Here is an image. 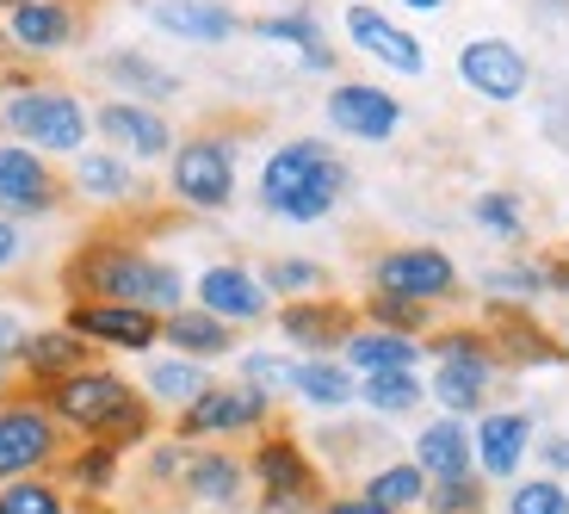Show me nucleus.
<instances>
[{
  "label": "nucleus",
  "mask_w": 569,
  "mask_h": 514,
  "mask_svg": "<svg viewBox=\"0 0 569 514\" xmlns=\"http://www.w3.org/2000/svg\"><path fill=\"white\" fill-rule=\"evenodd\" d=\"M62 279H69V291H81V304H130V310H149V316L186 310L180 267L142 255V248H124V243H87Z\"/></svg>",
  "instance_id": "f257e3e1"
},
{
  "label": "nucleus",
  "mask_w": 569,
  "mask_h": 514,
  "mask_svg": "<svg viewBox=\"0 0 569 514\" xmlns=\"http://www.w3.org/2000/svg\"><path fill=\"white\" fill-rule=\"evenodd\" d=\"M347 186H353L347 161L328 144H316V137H291V144H279L260 161V205L272 217H284V224H316V217H328L347 199Z\"/></svg>",
  "instance_id": "f03ea898"
},
{
  "label": "nucleus",
  "mask_w": 569,
  "mask_h": 514,
  "mask_svg": "<svg viewBox=\"0 0 569 514\" xmlns=\"http://www.w3.org/2000/svg\"><path fill=\"white\" fill-rule=\"evenodd\" d=\"M50 415L69 422V428H81V434H93V441H112L118 453L149 434V403H142V391H130L106 366H81L69 378H57L50 385Z\"/></svg>",
  "instance_id": "7ed1b4c3"
},
{
  "label": "nucleus",
  "mask_w": 569,
  "mask_h": 514,
  "mask_svg": "<svg viewBox=\"0 0 569 514\" xmlns=\"http://www.w3.org/2000/svg\"><path fill=\"white\" fill-rule=\"evenodd\" d=\"M0 125L13 130L26 149H38V156H81L93 112L74 100L69 87H19L13 100L0 106Z\"/></svg>",
  "instance_id": "20e7f679"
},
{
  "label": "nucleus",
  "mask_w": 569,
  "mask_h": 514,
  "mask_svg": "<svg viewBox=\"0 0 569 514\" xmlns=\"http://www.w3.org/2000/svg\"><path fill=\"white\" fill-rule=\"evenodd\" d=\"M496 347L483 342L477 329H452L433 342V385H427V397L440 403L446 415H477L489 403V385H496Z\"/></svg>",
  "instance_id": "39448f33"
},
{
  "label": "nucleus",
  "mask_w": 569,
  "mask_h": 514,
  "mask_svg": "<svg viewBox=\"0 0 569 514\" xmlns=\"http://www.w3.org/2000/svg\"><path fill=\"white\" fill-rule=\"evenodd\" d=\"M248 472H254L260 496H267V514H310L322 502V472H316V458L291 434L260 441L254 458H248Z\"/></svg>",
  "instance_id": "423d86ee"
},
{
  "label": "nucleus",
  "mask_w": 569,
  "mask_h": 514,
  "mask_svg": "<svg viewBox=\"0 0 569 514\" xmlns=\"http://www.w3.org/2000/svg\"><path fill=\"white\" fill-rule=\"evenodd\" d=\"M168 186H173V199L192 205V211H223V205L236 199V144H229V137L173 144Z\"/></svg>",
  "instance_id": "0eeeda50"
},
{
  "label": "nucleus",
  "mask_w": 569,
  "mask_h": 514,
  "mask_svg": "<svg viewBox=\"0 0 569 514\" xmlns=\"http://www.w3.org/2000/svg\"><path fill=\"white\" fill-rule=\"evenodd\" d=\"M371 291L385 298H409V304H440L458 291V267L446 248H427V243H409V248H390L378 255L371 267Z\"/></svg>",
  "instance_id": "6e6552de"
},
{
  "label": "nucleus",
  "mask_w": 569,
  "mask_h": 514,
  "mask_svg": "<svg viewBox=\"0 0 569 514\" xmlns=\"http://www.w3.org/2000/svg\"><path fill=\"white\" fill-rule=\"evenodd\" d=\"M458 81L489 106H513L532 81V62L520 57V43H508V38H470L465 50H458Z\"/></svg>",
  "instance_id": "1a4fd4ad"
},
{
  "label": "nucleus",
  "mask_w": 569,
  "mask_h": 514,
  "mask_svg": "<svg viewBox=\"0 0 569 514\" xmlns=\"http://www.w3.org/2000/svg\"><path fill=\"white\" fill-rule=\"evenodd\" d=\"M57 458V415L43 403H0V484H19Z\"/></svg>",
  "instance_id": "9d476101"
},
{
  "label": "nucleus",
  "mask_w": 569,
  "mask_h": 514,
  "mask_svg": "<svg viewBox=\"0 0 569 514\" xmlns=\"http://www.w3.org/2000/svg\"><path fill=\"white\" fill-rule=\"evenodd\" d=\"M272 422V397L254 385H211L192 409H180V441H211V434H248Z\"/></svg>",
  "instance_id": "9b49d317"
},
{
  "label": "nucleus",
  "mask_w": 569,
  "mask_h": 514,
  "mask_svg": "<svg viewBox=\"0 0 569 514\" xmlns=\"http://www.w3.org/2000/svg\"><path fill=\"white\" fill-rule=\"evenodd\" d=\"M328 125L341 137H353V144H390L402 130V106H397V93H385L371 81H341L328 93Z\"/></svg>",
  "instance_id": "f8f14e48"
},
{
  "label": "nucleus",
  "mask_w": 569,
  "mask_h": 514,
  "mask_svg": "<svg viewBox=\"0 0 569 514\" xmlns=\"http://www.w3.org/2000/svg\"><path fill=\"white\" fill-rule=\"evenodd\" d=\"M57 199H62V186H57V174L43 168L38 149L0 144V217H7V224H13V217L57 211Z\"/></svg>",
  "instance_id": "ddd939ff"
},
{
  "label": "nucleus",
  "mask_w": 569,
  "mask_h": 514,
  "mask_svg": "<svg viewBox=\"0 0 569 514\" xmlns=\"http://www.w3.org/2000/svg\"><path fill=\"white\" fill-rule=\"evenodd\" d=\"M93 125H100V137L112 144V156H124V161H161V156H173V130H168V118H161L156 106L106 100L100 112H93Z\"/></svg>",
  "instance_id": "4468645a"
},
{
  "label": "nucleus",
  "mask_w": 569,
  "mask_h": 514,
  "mask_svg": "<svg viewBox=\"0 0 569 514\" xmlns=\"http://www.w3.org/2000/svg\"><path fill=\"white\" fill-rule=\"evenodd\" d=\"M69 329L81 335V342L118 347V354H149V347L161 342V316L130 310V304H74Z\"/></svg>",
  "instance_id": "2eb2a0df"
},
{
  "label": "nucleus",
  "mask_w": 569,
  "mask_h": 514,
  "mask_svg": "<svg viewBox=\"0 0 569 514\" xmlns=\"http://www.w3.org/2000/svg\"><path fill=\"white\" fill-rule=\"evenodd\" d=\"M347 43H353L359 57L385 62L397 75H421L427 69V50L415 31H402L397 19H385L378 7H347Z\"/></svg>",
  "instance_id": "dca6fc26"
},
{
  "label": "nucleus",
  "mask_w": 569,
  "mask_h": 514,
  "mask_svg": "<svg viewBox=\"0 0 569 514\" xmlns=\"http://www.w3.org/2000/svg\"><path fill=\"white\" fill-rule=\"evenodd\" d=\"M199 310H211L217 323H260L272 310V291L260 286V273L217 260V267L199 273Z\"/></svg>",
  "instance_id": "f3484780"
},
{
  "label": "nucleus",
  "mask_w": 569,
  "mask_h": 514,
  "mask_svg": "<svg viewBox=\"0 0 569 514\" xmlns=\"http://www.w3.org/2000/svg\"><path fill=\"white\" fill-rule=\"evenodd\" d=\"M7 38L26 57H62L81 38V13H74V0H26L7 13Z\"/></svg>",
  "instance_id": "a211bd4d"
},
{
  "label": "nucleus",
  "mask_w": 569,
  "mask_h": 514,
  "mask_svg": "<svg viewBox=\"0 0 569 514\" xmlns=\"http://www.w3.org/2000/svg\"><path fill=\"white\" fill-rule=\"evenodd\" d=\"M470 441H477V472L496 477V484H513V472H520V458H527V446H532V415L489 409L483 422L470 428Z\"/></svg>",
  "instance_id": "6ab92c4d"
},
{
  "label": "nucleus",
  "mask_w": 569,
  "mask_h": 514,
  "mask_svg": "<svg viewBox=\"0 0 569 514\" xmlns=\"http://www.w3.org/2000/svg\"><path fill=\"white\" fill-rule=\"evenodd\" d=\"M149 19L180 43H229L242 31V13L223 0H149Z\"/></svg>",
  "instance_id": "aec40b11"
},
{
  "label": "nucleus",
  "mask_w": 569,
  "mask_h": 514,
  "mask_svg": "<svg viewBox=\"0 0 569 514\" xmlns=\"http://www.w3.org/2000/svg\"><path fill=\"white\" fill-rule=\"evenodd\" d=\"M279 329L298 347H310L316 359H328V347H347V335H353V310L341 298H298L279 310Z\"/></svg>",
  "instance_id": "412c9836"
},
{
  "label": "nucleus",
  "mask_w": 569,
  "mask_h": 514,
  "mask_svg": "<svg viewBox=\"0 0 569 514\" xmlns=\"http://www.w3.org/2000/svg\"><path fill=\"white\" fill-rule=\"evenodd\" d=\"M180 490L199 502V508H236V502H242V490H248V465L236 453H217V446H204V453L192 446Z\"/></svg>",
  "instance_id": "4be33fe9"
},
{
  "label": "nucleus",
  "mask_w": 569,
  "mask_h": 514,
  "mask_svg": "<svg viewBox=\"0 0 569 514\" xmlns=\"http://www.w3.org/2000/svg\"><path fill=\"white\" fill-rule=\"evenodd\" d=\"M415 465H421L433 484H446V477H470V465H477V441H470V428L458 422V415H440V422H427V428L415 434Z\"/></svg>",
  "instance_id": "5701e85b"
},
{
  "label": "nucleus",
  "mask_w": 569,
  "mask_h": 514,
  "mask_svg": "<svg viewBox=\"0 0 569 514\" xmlns=\"http://www.w3.org/2000/svg\"><path fill=\"white\" fill-rule=\"evenodd\" d=\"M496 359H508V366H557V359H569L563 342H551V335L532 323L527 310H508V304H496Z\"/></svg>",
  "instance_id": "b1692460"
},
{
  "label": "nucleus",
  "mask_w": 569,
  "mask_h": 514,
  "mask_svg": "<svg viewBox=\"0 0 569 514\" xmlns=\"http://www.w3.org/2000/svg\"><path fill=\"white\" fill-rule=\"evenodd\" d=\"M341 366L371 378V372H415L421 366V342L415 335H390V329H353L341 347Z\"/></svg>",
  "instance_id": "393cba45"
},
{
  "label": "nucleus",
  "mask_w": 569,
  "mask_h": 514,
  "mask_svg": "<svg viewBox=\"0 0 569 514\" xmlns=\"http://www.w3.org/2000/svg\"><path fill=\"white\" fill-rule=\"evenodd\" d=\"M161 342L168 347H180V359H223V354H236V335H229V323H217L211 310H173V316H161Z\"/></svg>",
  "instance_id": "a878e982"
},
{
  "label": "nucleus",
  "mask_w": 569,
  "mask_h": 514,
  "mask_svg": "<svg viewBox=\"0 0 569 514\" xmlns=\"http://www.w3.org/2000/svg\"><path fill=\"white\" fill-rule=\"evenodd\" d=\"M100 75L118 87V93H137V106H161L180 93V75L161 69V62H149L142 50H112V57L100 62Z\"/></svg>",
  "instance_id": "bb28decb"
},
{
  "label": "nucleus",
  "mask_w": 569,
  "mask_h": 514,
  "mask_svg": "<svg viewBox=\"0 0 569 514\" xmlns=\"http://www.w3.org/2000/svg\"><path fill=\"white\" fill-rule=\"evenodd\" d=\"M19 366H26L38 385H57V378H69V372L87 366V342L74 329H31L26 347H19Z\"/></svg>",
  "instance_id": "cd10ccee"
},
{
  "label": "nucleus",
  "mask_w": 569,
  "mask_h": 514,
  "mask_svg": "<svg viewBox=\"0 0 569 514\" xmlns=\"http://www.w3.org/2000/svg\"><path fill=\"white\" fill-rule=\"evenodd\" d=\"M254 31H260L267 43H291L303 69H322V75L335 69V50H328V38H322V26H316L310 7H291V13H267V19H254Z\"/></svg>",
  "instance_id": "c85d7f7f"
},
{
  "label": "nucleus",
  "mask_w": 569,
  "mask_h": 514,
  "mask_svg": "<svg viewBox=\"0 0 569 514\" xmlns=\"http://www.w3.org/2000/svg\"><path fill=\"white\" fill-rule=\"evenodd\" d=\"M74 186H81L93 205H124L130 192H137V174H130V161L112 156V149H81V156H74Z\"/></svg>",
  "instance_id": "c756f323"
},
{
  "label": "nucleus",
  "mask_w": 569,
  "mask_h": 514,
  "mask_svg": "<svg viewBox=\"0 0 569 514\" xmlns=\"http://www.w3.org/2000/svg\"><path fill=\"white\" fill-rule=\"evenodd\" d=\"M291 397H303L310 409H347V403L359 397V378L341 366V359H298Z\"/></svg>",
  "instance_id": "7c9ffc66"
},
{
  "label": "nucleus",
  "mask_w": 569,
  "mask_h": 514,
  "mask_svg": "<svg viewBox=\"0 0 569 514\" xmlns=\"http://www.w3.org/2000/svg\"><path fill=\"white\" fill-rule=\"evenodd\" d=\"M149 403H168V409H192V403L211 391L199 359H149V378H142Z\"/></svg>",
  "instance_id": "2f4dec72"
},
{
  "label": "nucleus",
  "mask_w": 569,
  "mask_h": 514,
  "mask_svg": "<svg viewBox=\"0 0 569 514\" xmlns=\"http://www.w3.org/2000/svg\"><path fill=\"white\" fill-rule=\"evenodd\" d=\"M359 496H371L378 508H390V514H409V508H421V502H427V472L415 465V458L378 465V472L366 477V490H359Z\"/></svg>",
  "instance_id": "473e14b6"
},
{
  "label": "nucleus",
  "mask_w": 569,
  "mask_h": 514,
  "mask_svg": "<svg viewBox=\"0 0 569 514\" xmlns=\"http://www.w3.org/2000/svg\"><path fill=\"white\" fill-rule=\"evenodd\" d=\"M421 397H427L421 372H371V378H359V403L378 415H409Z\"/></svg>",
  "instance_id": "72a5a7b5"
},
{
  "label": "nucleus",
  "mask_w": 569,
  "mask_h": 514,
  "mask_svg": "<svg viewBox=\"0 0 569 514\" xmlns=\"http://www.w3.org/2000/svg\"><path fill=\"white\" fill-rule=\"evenodd\" d=\"M260 286H267V291H291V304H298V298H322V291H328V273L316 267V260L279 255V260H267Z\"/></svg>",
  "instance_id": "f704fd0d"
},
{
  "label": "nucleus",
  "mask_w": 569,
  "mask_h": 514,
  "mask_svg": "<svg viewBox=\"0 0 569 514\" xmlns=\"http://www.w3.org/2000/svg\"><path fill=\"white\" fill-rule=\"evenodd\" d=\"M483 291L496 304H513V310H520V304H532L539 291H551V279H545V267H489Z\"/></svg>",
  "instance_id": "c9c22d12"
},
{
  "label": "nucleus",
  "mask_w": 569,
  "mask_h": 514,
  "mask_svg": "<svg viewBox=\"0 0 569 514\" xmlns=\"http://www.w3.org/2000/svg\"><path fill=\"white\" fill-rule=\"evenodd\" d=\"M483 502H489V490H483V477L470 472V477L427 484V502H421V508H427V514H483Z\"/></svg>",
  "instance_id": "e433bc0d"
},
{
  "label": "nucleus",
  "mask_w": 569,
  "mask_h": 514,
  "mask_svg": "<svg viewBox=\"0 0 569 514\" xmlns=\"http://www.w3.org/2000/svg\"><path fill=\"white\" fill-rule=\"evenodd\" d=\"M0 514H69V502L43 477H19V484H0Z\"/></svg>",
  "instance_id": "4c0bfd02"
},
{
  "label": "nucleus",
  "mask_w": 569,
  "mask_h": 514,
  "mask_svg": "<svg viewBox=\"0 0 569 514\" xmlns=\"http://www.w3.org/2000/svg\"><path fill=\"white\" fill-rule=\"evenodd\" d=\"M508 514H569V490L557 477H520L508 490Z\"/></svg>",
  "instance_id": "58836bf2"
},
{
  "label": "nucleus",
  "mask_w": 569,
  "mask_h": 514,
  "mask_svg": "<svg viewBox=\"0 0 569 514\" xmlns=\"http://www.w3.org/2000/svg\"><path fill=\"white\" fill-rule=\"evenodd\" d=\"M470 217L483 229H496L501 243H520V236H527V217H520V199H513V192H477Z\"/></svg>",
  "instance_id": "ea45409f"
},
{
  "label": "nucleus",
  "mask_w": 569,
  "mask_h": 514,
  "mask_svg": "<svg viewBox=\"0 0 569 514\" xmlns=\"http://www.w3.org/2000/svg\"><path fill=\"white\" fill-rule=\"evenodd\" d=\"M112 477H118V446H112V441H93V446H87V453L69 465V484H74V490H93V496H100V490H112Z\"/></svg>",
  "instance_id": "a19ab883"
},
{
  "label": "nucleus",
  "mask_w": 569,
  "mask_h": 514,
  "mask_svg": "<svg viewBox=\"0 0 569 514\" xmlns=\"http://www.w3.org/2000/svg\"><path fill=\"white\" fill-rule=\"evenodd\" d=\"M242 385L279 397V391L298 385V359H284V354H248V359H242Z\"/></svg>",
  "instance_id": "79ce46f5"
},
{
  "label": "nucleus",
  "mask_w": 569,
  "mask_h": 514,
  "mask_svg": "<svg viewBox=\"0 0 569 514\" xmlns=\"http://www.w3.org/2000/svg\"><path fill=\"white\" fill-rule=\"evenodd\" d=\"M366 310L378 316V329H390V335H415L427 323V304H409V298H385V291H371L366 298Z\"/></svg>",
  "instance_id": "37998d69"
},
{
  "label": "nucleus",
  "mask_w": 569,
  "mask_h": 514,
  "mask_svg": "<svg viewBox=\"0 0 569 514\" xmlns=\"http://www.w3.org/2000/svg\"><path fill=\"white\" fill-rule=\"evenodd\" d=\"M26 323H19V316L13 310H0V372H7V366H13V359H19V347H26Z\"/></svg>",
  "instance_id": "c03bdc74"
},
{
  "label": "nucleus",
  "mask_w": 569,
  "mask_h": 514,
  "mask_svg": "<svg viewBox=\"0 0 569 514\" xmlns=\"http://www.w3.org/2000/svg\"><path fill=\"white\" fill-rule=\"evenodd\" d=\"M539 458H545V465H551V472L569 484V434H551V441L539 446Z\"/></svg>",
  "instance_id": "a18cd8bd"
},
{
  "label": "nucleus",
  "mask_w": 569,
  "mask_h": 514,
  "mask_svg": "<svg viewBox=\"0 0 569 514\" xmlns=\"http://www.w3.org/2000/svg\"><path fill=\"white\" fill-rule=\"evenodd\" d=\"M19 255H26V236H19V224H7V217H0V267H13Z\"/></svg>",
  "instance_id": "49530a36"
},
{
  "label": "nucleus",
  "mask_w": 569,
  "mask_h": 514,
  "mask_svg": "<svg viewBox=\"0 0 569 514\" xmlns=\"http://www.w3.org/2000/svg\"><path fill=\"white\" fill-rule=\"evenodd\" d=\"M322 514H390V508H378L371 496H335V502H322Z\"/></svg>",
  "instance_id": "de8ad7c7"
},
{
  "label": "nucleus",
  "mask_w": 569,
  "mask_h": 514,
  "mask_svg": "<svg viewBox=\"0 0 569 514\" xmlns=\"http://www.w3.org/2000/svg\"><path fill=\"white\" fill-rule=\"evenodd\" d=\"M402 7H415V13H440L446 0H402Z\"/></svg>",
  "instance_id": "09e8293b"
},
{
  "label": "nucleus",
  "mask_w": 569,
  "mask_h": 514,
  "mask_svg": "<svg viewBox=\"0 0 569 514\" xmlns=\"http://www.w3.org/2000/svg\"><path fill=\"white\" fill-rule=\"evenodd\" d=\"M0 7H7V13H13V7H26V0H0Z\"/></svg>",
  "instance_id": "8fccbe9b"
},
{
  "label": "nucleus",
  "mask_w": 569,
  "mask_h": 514,
  "mask_svg": "<svg viewBox=\"0 0 569 514\" xmlns=\"http://www.w3.org/2000/svg\"><path fill=\"white\" fill-rule=\"evenodd\" d=\"M563 347H569V329H563Z\"/></svg>",
  "instance_id": "3c124183"
},
{
  "label": "nucleus",
  "mask_w": 569,
  "mask_h": 514,
  "mask_svg": "<svg viewBox=\"0 0 569 514\" xmlns=\"http://www.w3.org/2000/svg\"><path fill=\"white\" fill-rule=\"evenodd\" d=\"M254 514H267V508H254Z\"/></svg>",
  "instance_id": "603ef678"
}]
</instances>
